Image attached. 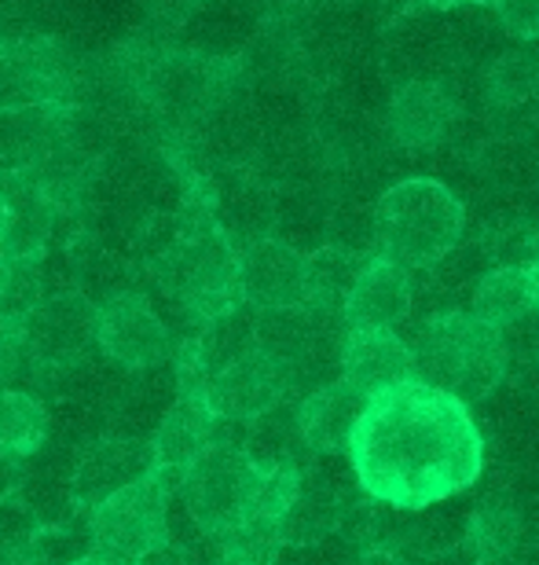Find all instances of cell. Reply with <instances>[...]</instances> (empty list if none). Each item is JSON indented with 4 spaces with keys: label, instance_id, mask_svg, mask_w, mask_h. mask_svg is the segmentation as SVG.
I'll return each instance as SVG.
<instances>
[{
    "label": "cell",
    "instance_id": "obj_28",
    "mask_svg": "<svg viewBox=\"0 0 539 565\" xmlns=\"http://www.w3.org/2000/svg\"><path fill=\"white\" fill-rule=\"evenodd\" d=\"M301 484H305V467H272L261 473L257 484V518L265 522H283V514L294 507Z\"/></svg>",
    "mask_w": 539,
    "mask_h": 565
},
{
    "label": "cell",
    "instance_id": "obj_17",
    "mask_svg": "<svg viewBox=\"0 0 539 565\" xmlns=\"http://www.w3.org/2000/svg\"><path fill=\"white\" fill-rule=\"evenodd\" d=\"M4 195L11 202V221L4 232V250L11 262H41L52 239V224H55V202L37 188V180H15L11 188H4Z\"/></svg>",
    "mask_w": 539,
    "mask_h": 565
},
{
    "label": "cell",
    "instance_id": "obj_15",
    "mask_svg": "<svg viewBox=\"0 0 539 565\" xmlns=\"http://www.w3.org/2000/svg\"><path fill=\"white\" fill-rule=\"evenodd\" d=\"M386 121H389V137L400 147L422 151V147H433L448 129H452L455 99L448 96L444 85L414 77V82L397 88V96L389 99Z\"/></svg>",
    "mask_w": 539,
    "mask_h": 565
},
{
    "label": "cell",
    "instance_id": "obj_24",
    "mask_svg": "<svg viewBox=\"0 0 539 565\" xmlns=\"http://www.w3.org/2000/svg\"><path fill=\"white\" fill-rule=\"evenodd\" d=\"M88 555H96L93 536L82 540L74 525H41L26 544L11 551L4 565H77Z\"/></svg>",
    "mask_w": 539,
    "mask_h": 565
},
{
    "label": "cell",
    "instance_id": "obj_26",
    "mask_svg": "<svg viewBox=\"0 0 539 565\" xmlns=\"http://www.w3.org/2000/svg\"><path fill=\"white\" fill-rule=\"evenodd\" d=\"M44 298H48V294H44L41 262H15L11 265L8 287L0 294V320L22 327Z\"/></svg>",
    "mask_w": 539,
    "mask_h": 565
},
{
    "label": "cell",
    "instance_id": "obj_8",
    "mask_svg": "<svg viewBox=\"0 0 539 565\" xmlns=\"http://www.w3.org/2000/svg\"><path fill=\"white\" fill-rule=\"evenodd\" d=\"M290 390H294V375L276 356L261 353V349H254V353L213 371L206 379V401L213 415L220 423H242V426L276 412L279 404H287Z\"/></svg>",
    "mask_w": 539,
    "mask_h": 565
},
{
    "label": "cell",
    "instance_id": "obj_6",
    "mask_svg": "<svg viewBox=\"0 0 539 565\" xmlns=\"http://www.w3.org/2000/svg\"><path fill=\"white\" fill-rule=\"evenodd\" d=\"M170 489L148 473L143 481L129 484V489L115 492L88 514V529H93V547L99 558L110 565H137L143 551L162 544L165 522H170Z\"/></svg>",
    "mask_w": 539,
    "mask_h": 565
},
{
    "label": "cell",
    "instance_id": "obj_4",
    "mask_svg": "<svg viewBox=\"0 0 539 565\" xmlns=\"http://www.w3.org/2000/svg\"><path fill=\"white\" fill-rule=\"evenodd\" d=\"M463 202L448 191V184L430 177L400 180L375 202L378 254L408 273L441 265L463 239Z\"/></svg>",
    "mask_w": 539,
    "mask_h": 565
},
{
    "label": "cell",
    "instance_id": "obj_36",
    "mask_svg": "<svg viewBox=\"0 0 539 565\" xmlns=\"http://www.w3.org/2000/svg\"><path fill=\"white\" fill-rule=\"evenodd\" d=\"M8 221H11V202H8V195H4V188H0V243H4Z\"/></svg>",
    "mask_w": 539,
    "mask_h": 565
},
{
    "label": "cell",
    "instance_id": "obj_7",
    "mask_svg": "<svg viewBox=\"0 0 539 565\" xmlns=\"http://www.w3.org/2000/svg\"><path fill=\"white\" fill-rule=\"evenodd\" d=\"M99 345V305L85 290H60L44 298L22 323V356L37 375H63Z\"/></svg>",
    "mask_w": 539,
    "mask_h": 565
},
{
    "label": "cell",
    "instance_id": "obj_16",
    "mask_svg": "<svg viewBox=\"0 0 539 565\" xmlns=\"http://www.w3.org/2000/svg\"><path fill=\"white\" fill-rule=\"evenodd\" d=\"M345 518H349V500L327 478L305 470V484H301L294 507L279 522V540L283 547H316L331 533L345 529Z\"/></svg>",
    "mask_w": 539,
    "mask_h": 565
},
{
    "label": "cell",
    "instance_id": "obj_19",
    "mask_svg": "<svg viewBox=\"0 0 539 565\" xmlns=\"http://www.w3.org/2000/svg\"><path fill=\"white\" fill-rule=\"evenodd\" d=\"M474 312L485 323L499 327H518L525 316L536 312L532 287H529V268L525 265H499L477 279L474 287Z\"/></svg>",
    "mask_w": 539,
    "mask_h": 565
},
{
    "label": "cell",
    "instance_id": "obj_40",
    "mask_svg": "<svg viewBox=\"0 0 539 565\" xmlns=\"http://www.w3.org/2000/svg\"><path fill=\"white\" fill-rule=\"evenodd\" d=\"M474 565H518V562H514V555H510V558H485V562H474Z\"/></svg>",
    "mask_w": 539,
    "mask_h": 565
},
{
    "label": "cell",
    "instance_id": "obj_35",
    "mask_svg": "<svg viewBox=\"0 0 539 565\" xmlns=\"http://www.w3.org/2000/svg\"><path fill=\"white\" fill-rule=\"evenodd\" d=\"M525 268H529V287H532V301H536V312H539V254Z\"/></svg>",
    "mask_w": 539,
    "mask_h": 565
},
{
    "label": "cell",
    "instance_id": "obj_22",
    "mask_svg": "<svg viewBox=\"0 0 539 565\" xmlns=\"http://www.w3.org/2000/svg\"><path fill=\"white\" fill-rule=\"evenodd\" d=\"M367 257L353 254L349 246H323V250L309 254V279H312V301L309 309L323 316H334L345 309L356 276L364 273Z\"/></svg>",
    "mask_w": 539,
    "mask_h": 565
},
{
    "label": "cell",
    "instance_id": "obj_29",
    "mask_svg": "<svg viewBox=\"0 0 539 565\" xmlns=\"http://www.w3.org/2000/svg\"><path fill=\"white\" fill-rule=\"evenodd\" d=\"M37 529H41V522L33 518L30 507L22 503L19 492L0 495V565H4V558L11 555V551L26 544Z\"/></svg>",
    "mask_w": 539,
    "mask_h": 565
},
{
    "label": "cell",
    "instance_id": "obj_2",
    "mask_svg": "<svg viewBox=\"0 0 539 565\" xmlns=\"http://www.w3.org/2000/svg\"><path fill=\"white\" fill-rule=\"evenodd\" d=\"M154 276L198 327L246 305L239 287V246L220 232L213 206L180 221L176 239L159 257Z\"/></svg>",
    "mask_w": 539,
    "mask_h": 565
},
{
    "label": "cell",
    "instance_id": "obj_31",
    "mask_svg": "<svg viewBox=\"0 0 539 565\" xmlns=\"http://www.w3.org/2000/svg\"><path fill=\"white\" fill-rule=\"evenodd\" d=\"M22 356V327L0 320V390H4V379H11V371L19 367Z\"/></svg>",
    "mask_w": 539,
    "mask_h": 565
},
{
    "label": "cell",
    "instance_id": "obj_37",
    "mask_svg": "<svg viewBox=\"0 0 539 565\" xmlns=\"http://www.w3.org/2000/svg\"><path fill=\"white\" fill-rule=\"evenodd\" d=\"M11 265H15V262H11V257H8L4 250H0V294H4L8 279H11Z\"/></svg>",
    "mask_w": 539,
    "mask_h": 565
},
{
    "label": "cell",
    "instance_id": "obj_34",
    "mask_svg": "<svg viewBox=\"0 0 539 565\" xmlns=\"http://www.w3.org/2000/svg\"><path fill=\"white\" fill-rule=\"evenodd\" d=\"M353 565H408V562H403V558L397 555V551H386V547H367V551H359Z\"/></svg>",
    "mask_w": 539,
    "mask_h": 565
},
{
    "label": "cell",
    "instance_id": "obj_9",
    "mask_svg": "<svg viewBox=\"0 0 539 565\" xmlns=\"http://www.w3.org/2000/svg\"><path fill=\"white\" fill-rule=\"evenodd\" d=\"M99 349L126 371H151L170 360V327L140 290H121L99 305Z\"/></svg>",
    "mask_w": 539,
    "mask_h": 565
},
{
    "label": "cell",
    "instance_id": "obj_32",
    "mask_svg": "<svg viewBox=\"0 0 539 565\" xmlns=\"http://www.w3.org/2000/svg\"><path fill=\"white\" fill-rule=\"evenodd\" d=\"M140 4L154 22H162V26H176V22H184L191 15L195 0H140Z\"/></svg>",
    "mask_w": 539,
    "mask_h": 565
},
{
    "label": "cell",
    "instance_id": "obj_21",
    "mask_svg": "<svg viewBox=\"0 0 539 565\" xmlns=\"http://www.w3.org/2000/svg\"><path fill=\"white\" fill-rule=\"evenodd\" d=\"M48 440V412L22 390H0V459L22 462Z\"/></svg>",
    "mask_w": 539,
    "mask_h": 565
},
{
    "label": "cell",
    "instance_id": "obj_5",
    "mask_svg": "<svg viewBox=\"0 0 539 565\" xmlns=\"http://www.w3.org/2000/svg\"><path fill=\"white\" fill-rule=\"evenodd\" d=\"M261 467L246 456L235 440H217L195 467L187 470L184 503L187 514L202 533L228 536L250 518H257V484H261Z\"/></svg>",
    "mask_w": 539,
    "mask_h": 565
},
{
    "label": "cell",
    "instance_id": "obj_33",
    "mask_svg": "<svg viewBox=\"0 0 539 565\" xmlns=\"http://www.w3.org/2000/svg\"><path fill=\"white\" fill-rule=\"evenodd\" d=\"M137 565H191V555L180 544H173L170 536L162 540V544H154L151 551H143L137 558Z\"/></svg>",
    "mask_w": 539,
    "mask_h": 565
},
{
    "label": "cell",
    "instance_id": "obj_30",
    "mask_svg": "<svg viewBox=\"0 0 539 565\" xmlns=\"http://www.w3.org/2000/svg\"><path fill=\"white\" fill-rule=\"evenodd\" d=\"M503 22V30L518 41H536L539 38V0H499L492 8Z\"/></svg>",
    "mask_w": 539,
    "mask_h": 565
},
{
    "label": "cell",
    "instance_id": "obj_13",
    "mask_svg": "<svg viewBox=\"0 0 539 565\" xmlns=\"http://www.w3.org/2000/svg\"><path fill=\"white\" fill-rule=\"evenodd\" d=\"M411 273L389 257H367L364 273L356 276L349 298H345L342 320L345 331L353 327H381V331H397V327L411 316Z\"/></svg>",
    "mask_w": 539,
    "mask_h": 565
},
{
    "label": "cell",
    "instance_id": "obj_12",
    "mask_svg": "<svg viewBox=\"0 0 539 565\" xmlns=\"http://www.w3.org/2000/svg\"><path fill=\"white\" fill-rule=\"evenodd\" d=\"M338 360L342 379L364 393L367 401L408 379H419L414 375V349L397 331H381V327H353V331H345Z\"/></svg>",
    "mask_w": 539,
    "mask_h": 565
},
{
    "label": "cell",
    "instance_id": "obj_39",
    "mask_svg": "<svg viewBox=\"0 0 539 565\" xmlns=\"http://www.w3.org/2000/svg\"><path fill=\"white\" fill-rule=\"evenodd\" d=\"M213 565H250V562H246V558H239V555H228V551H220V555H217V562H213Z\"/></svg>",
    "mask_w": 539,
    "mask_h": 565
},
{
    "label": "cell",
    "instance_id": "obj_23",
    "mask_svg": "<svg viewBox=\"0 0 539 565\" xmlns=\"http://www.w3.org/2000/svg\"><path fill=\"white\" fill-rule=\"evenodd\" d=\"M521 514L507 500H485L474 507L466 522V551L474 562L485 558H510L521 544Z\"/></svg>",
    "mask_w": 539,
    "mask_h": 565
},
{
    "label": "cell",
    "instance_id": "obj_38",
    "mask_svg": "<svg viewBox=\"0 0 539 565\" xmlns=\"http://www.w3.org/2000/svg\"><path fill=\"white\" fill-rule=\"evenodd\" d=\"M430 8H441V11H452V8H459V4H470V0H425Z\"/></svg>",
    "mask_w": 539,
    "mask_h": 565
},
{
    "label": "cell",
    "instance_id": "obj_1",
    "mask_svg": "<svg viewBox=\"0 0 539 565\" xmlns=\"http://www.w3.org/2000/svg\"><path fill=\"white\" fill-rule=\"evenodd\" d=\"M345 456L364 495L397 511H425L481 478L485 437L470 404L408 379L370 397Z\"/></svg>",
    "mask_w": 539,
    "mask_h": 565
},
{
    "label": "cell",
    "instance_id": "obj_42",
    "mask_svg": "<svg viewBox=\"0 0 539 565\" xmlns=\"http://www.w3.org/2000/svg\"><path fill=\"white\" fill-rule=\"evenodd\" d=\"M470 4H477V8H496L499 0H470Z\"/></svg>",
    "mask_w": 539,
    "mask_h": 565
},
{
    "label": "cell",
    "instance_id": "obj_20",
    "mask_svg": "<svg viewBox=\"0 0 539 565\" xmlns=\"http://www.w3.org/2000/svg\"><path fill=\"white\" fill-rule=\"evenodd\" d=\"M250 434H246L242 448L261 470H272V467H301L305 451H312L305 445V434L298 426V408L287 412V404H279L276 412L261 415V419L246 423Z\"/></svg>",
    "mask_w": 539,
    "mask_h": 565
},
{
    "label": "cell",
    "instance_id": "obj_3",
    "mask_svg": "<svg viewBox=\"0 0 539 565\" xmlns=\"http://www.w3.org/2000/svg\"><path fill=\"white\" fill-rule=\"evenodd\" d=\"M507 338L477 312L430 316L414 342V375L463 404L492 397L507 379Z\"/></svg>",
    "mask_w": 539,
    "mask_h": 565
},
{
    "label": "cell",
    "instance_id": "obj_14",
    "mask_svg": "<svg viewBox=\"0 0 539 565\" xmlns=\"http://www.w3.org/2000/svg\"><path fill=\"white\" fill-rule=\"evenodd\" d=\"M367 397L356 386H349L345 379L323 382L301 397L298 404V426L305 434V445L316 451V456H338V451H349V440L356 434L359 419L367 412Z\"/></svg>",
    "mask_w": 539,
    "mask_h": 565
},
{
    "label": "cell",
    "instance_id": "obj_25",
    "mask_svg": "<svg viewBox=\"0 0 539 565\" xmlns=\"http://www.w3.org/2000/svg\"><path fill=\"white\" fill-rule=\"evenodd\" d=\"M485 93L492 107H521L539 93V63L529 52H503L488 66Z\"/></svg>",
    "mask_w": 539,
    "mask_h": 565
},
{
    "label": "cell",
    "instance_id": "obj_18",
    "mask_svg": "<svg viewBox=\"0 0 539 565\" xmlns=\"http://www.w3.org/2000/svg\"><path fill=\"white\" fill-rule=\"evenodd\" d=\"M151 99L162 115L198 118L217 99V74L202 60H165L151 77Z\"/></svg>",
    "mask_w": 539,
    "mask_h": 565
},
{
    "label": "cell",
    "instance_id": "obj_10",
    "mask_svg": "<svg viewBox=\"0 0 539 565\" xmlns=\"http://www.w3.org/2000/svg\"><path fill=\"white\" fill-rule=\"evenodd\" d=\"M239 287L242 301L257 312L272 309H305L312 301L309 254L276 235L250 243L239 250Z\"/></svg>",
    "mask_w": 539,
    "mask_h": 565
},
{
    "label": "cell",
    "instance_id": "obj_41",
    "mask_svg": "<svg viewBox=\"0 0 539 565\" xmlns=\"http://www.w3.org/2000/svg\"><path fill=\"white\" fill-rule=\"evenodd\" d=\"M77 565H110V562H107V558H99V555H88V558H82Z\"/></svg>",
    "mask_w": 539,
    "mask_h": 565
},
{
    "label": "cell",
    "instance_id": "obj_27",
    "mask_svg": "<svg viewBox=\"0 0 539 565\" xmlns=\"http://www.w3.org/2000/svg\"><path fill=\"white\" fill-rule=\"evenodd\" d=\"M220 551L228 555H239L250 565H272L283 551V540H279V525L265 522V518H250L246 525H239L235 533L220 536Z\"/></svg>",
    "mask_w": 539,
    "mask_h": 565
},
{
    "label": "cell",
    "instance_id": "obj_11",
    "mask_svg": "<svg viewBox=\"0 0 539 565\" xmlns=\"http://www.w3.org/2000/svg\"><path fill=\"white\" fill-rule=\"evenodd\" d=\"M154 467L151 440L129 437V434H107L88 440L71 473V495L74 507L93 514L99 503L110 500L115 492L143 481Z\"/></svg>",
    "mask_w": 539,
    "mask_h": 565
}]
</instances>
